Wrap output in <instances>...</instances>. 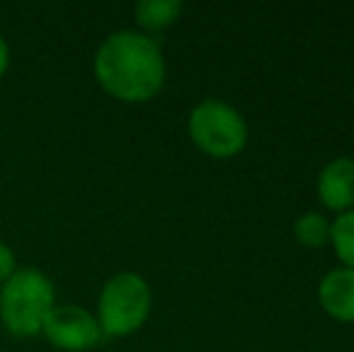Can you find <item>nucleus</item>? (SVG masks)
<instances>
[{"label": "nucleus", "instance_id": "nucleus-1", "mask_svg": "<svg viewBox=\"0 0 354 352\" xmlns=\"http://www.w3.org/2000/svg\"><path fill=\"white\" fill-rule=\"evenodd\" d=\"M99 85L123 102H147L162 89L164 58L149 37L138 32H116L102 44L94 58Z\"/></svg>", "mask_w": 354, "mask_h": 352}, {"label": "nucleus", "instance_id": "nucleus-2", "mask_svg": "<svg viewBox=\"0 0 354 352\" xmlns=\"http://www.w3.org/2000/svg\"><path fill=\"white\" fill-rule=\"evenodd\" d=\"M53 309V285L34 268L15 270L0 292V316L15 335H34L41 331Z\"/></svg>", "mask_w": 354, "mask_h": 352}, {"label": "nucleus", "instance_id": "nucleus-3", "mask_svg": "<svg viewBox=\"0 0 354 352\" xmlns=\"http://www.w3.org/2000/svg\"><path fill=\"white\" fill-rule=\"evenodd\" d=\"M188 133L205 155L227 160L246 147L248 126L243 116L227 102L205 99L191 111Z\"/></svg>", "mask_w": 354, "mask_h": 352}, {"label": "nucleus", "instance_id": "nucleus-4", "mask_svg": "<svg viewBox=\"0 0 354 352\" xmlns=\"http://www.w3.org/2000/svg\"><path fill=\"white\" fill-rule=\"evenodd\" d=\"M152 306L147 282L136 272L111 277L99 297V324L109 335H131L145 324Z\"/></svg>", "mask_w": 354, "mask_h": 352}, {"label": "nucleus", "instance_id": "nucleus-5", "mask_svg": "<svg viewBox=\"0 0 354 352\" xmlns=\"http://www.w3.org/2000/svg\"><path fill=\"white\" fill-rule=\"evenodd\" d=\"M41 331L56 348L68 352H82L99 343L102 328L80 306H53L41 324Z\"/></svg>", "mask_w": 354, "mask_h": 352}, {"label": "nucleus", "instance_id": "nucleus-6", "mask_svg": "<svg viewBox=\"0 0 354 352\" xmlns=\"http://www.w3.org/2000/svg\"><path fill=\"white\" fill-rule=\"evenodd\" d=\"M318 198L328 210L347 212L354 207V160L335 157L318 174Z\"/></svg>", "mask_w": 354, "mask_h": 352}, {"label": "nucleus", "instance_id": "nucleus-7", "mask_svg": "<svg viewBox=\"0 0 354 352\" xmlns=\"http://www.w3.org/2000/svg\"><path fill=\"white\" fill-rule=\"evenodd\" d=\"M321 306L337 321L354 324V270L352 268H333L323 275L318 285Z\"/></svg>", "mask_w": 354, "mask_h": 352}, {"label": "nucleus", "instance_id": "nucleus-8", "mask_svg": "<svg viewBox=\"0 0 354 352\" xmlns=\"http://www.w3.org/2000/svg\"><path fill=\"white\" fill-rule=\"evenodd\" d=\"M181 15V3L178 0H142L136 5V17L149 32H159L174 24Z\"/></svg>", "mask_w": 354, "mask_h": 352}, {"label": "nucleus", "instance_id": "nucleus-9", "mask_svg": "<svg viewBox=\"0 0 354 352\" xmlns=\"http://www.w3.org/2000/svg\"><path fill=\"white\" fill-rule=\"evenodd\" d=\"M294 237L306 249H318L330 241V222L321 212H304L294 222Z\"/></svg>", "mask_w": 354, "mask_h": 352}, {"label": "nucleus", "instance_id": "nucleus-10", "mask_svg": "<svg viewBox=\"0 0 354 352\" xmlns=\"http://www.w3.org/2000/svg\"><path fill=\"white\" fill-rule=\"evenodd\" d=\"M330 241L335 246L337 259L345 263V268L354 270V207L340 212L335 222H330Z\"/></svg>", "mask_w": 354, "mask_h": 352}, {"label": "nucleus", "instance_id": "nucleus-11", "mask_svg": "<svg viewBox=\"0 0 354 352\" xmlns=\"http://www.w3.org/2000/svg\"><path fill=\"white\" fill-rule=\"evenodd\" d=\"M15 272V256L5 244H0V282L8 280Z\"/></svg>", "mask_w": 354, "mask_h": 352}, {"label": "nucleus", "instance_id": "nucleus-12", "mask_svg": "<svg viewBox=\"0 0 354 352\" xmlns=\"http://www.w3.org/2000/svg\"><path fill=\"white\" fill-rule=\"evenodd\" d=\"M8 61H10V56H8V44H5L3 37H0V77L5 75V71H8Z\"/></svg>", "mask_w": 354, "mask_h": 352}]
</instances>
